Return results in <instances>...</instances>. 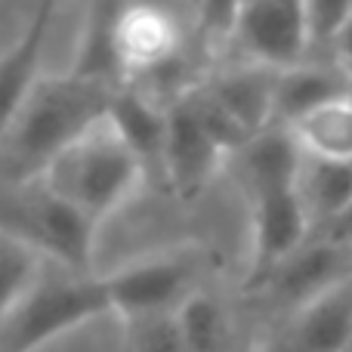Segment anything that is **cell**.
Segmentation results:
<instances>
[{
	"mask_svg": "<svg viewBox=\"0 0 352 352\" xmlns=\"http://www.w3.org/2000/svg\"><path fill=\"white\" fill-rule=\"evenodd\" d=\"M306 158L352 161V96L306 115L291 127Z\"/></svg>",
	"mask_w": 352,
	"mask_h": 352,
	"instance_id": "d6986e66",
	"label": "cell"
},
{
	"mask_svg": "<svg viewBox=\"0 0 352 352\" xmlns=\"http://www.w3.org/2000/svg\"><path fill=\"white\" fill-rule=\"evenodd\" d=\"M109 124L118 130L124 146L140 158L146 173H152V170L164 173L167 133H170V111L164 105L152 102L136 87H121L111 96Z\"/></svg>",
	"mask_w": 352,
	"mask_h": 352,
	"instance_id": "7c38bea8",
	"label": "cell"
},
{
	"mask_svg": "<svg viewBox=\"0 0 352 352\" xmlns=\"http://www.w3.org/2000/svg\"><path fill=\"white\" fill-rule=\"evenodd\" d=\"M53 3L34 6L31 22L25 25L19 41L0 53V140L12 127L16 115L22 111V105L28 102V96L34 93L37 80H41L37 72H41V56L50 25H53Z\"/></svg>",
	"mask_w": 352,
	"mask_h": 352,
	"instance_id": "8fae6325",
	"label": "cell"
},
{
	"mask_svg": "<svg viewBox=\"0 0 352 352\" xmlns=\"http://www.w3.org/2000/svg\"><path fill=\"white\" fill-rule=\"evenodd\" d=\"M115 93L111 87L74 78L72 72L41 78L0 140V182L43 176L74 140L109 118Z\"/></svg>",
	"mask_w": 352,
	"mask_h": 352,
	"instance_id": "6da1fadb",
	"label": "cell"
},
{
	"mask_svg": "<svg viewBox=\"0 0 352 352\" xmlns=\"http://www.w3.org/2000/svg\"><path fill=\"white\" fill-rule=\"evenodd\" d=\"M297 188L306 210H309L312 226H318V235H322L352 204V161L306 158Z\"/></svg>",
	"mask_w": 352,
	"mask_h": 352,
	"instance_id": "ac0fdd59",
	"label": "cell"
},
{
	"mask_svg": "<svg viewBox=\"0 0 352 352\" xmlns=\"http://www.w3.org/2000/svg\"><path fill=\"white\" fill-rule=\"evenodd\" d=\"M118 43L127 72V87L136 78H148L152 72L170 65L182 56V22L173 10L152 3L124 6L118 19Z\"/></svg>",
	"mask_w": 352,
	"mask_h": 352,
	"instance_id": "ba28073f",
	"label": "cell"
},
{
	"mask_svg": "<svg viewBox=\"0 0 352 352\" xmlns=\"http://www.w3.org/2000/svg\"><path fill=\"white\" fill-rule=\"evenodd\" d=\"M349 96H352V93H349Z\"/></svg>",
	"mask_w": 352,
	"mask_h": 352,
	"instance_id": "83f0119b",
	"label": "cell"
},
{
	"mask_svg": "<svg viewBox=\"0 0 352 352\" xmlns=\"http://www.w3.org/2000/svg\"><path fill=\"white\" fill-rule=\"evenodd\" d=\"M179 331L188 352H223L226 346V316L217 300L207 294H192L176 312Z\"/></svg>",
	"mask_w": 352,
	"mask_h": 352,
	"instance_id": "44dd1931",
	"label": "cell"
},
{
	"mask_svg": "<svg viewBox=\"0 0 352 352\" xmlns=\"http://www.w3.org/2000/svg\"><path fill=\"white\" fill-rule=\"evenodd\" d=\"M219 142L201 127L192 105L182 99L170 109V133H167V152H164V179L179 198L192 201L204 192L210 176L217 173L223 161Z\"/></svg>",
	"mask_w": 352,
	"mask_h": 352,
	"instance_id": "9c48e42d",
	"label": "cell"
},
{
	"mask_svg": "<svg viewBox=\"0 0 352 352\" xmlns=\"http://www.w3.org/2000/svg\"><path fill=\"white\" fill-rule=\"evenodd\" d=\"M303 164L306 155L291 127H269L241 148L244 179H248L254 198L297 188Z\"/></svg>",
	"mask_w": 352,
	"mask_h": 352,
	"instance_id": "2e32d148",
	"label": "cell"
},
{
	"mask_svg": "<svg viewBox=\"0 0 352 352\" xmlns=\"http://www.w3.org/2000/svg\"><path fill=\"white\" fill-rule=\"evenodd\" d=\"M124 3H93L87 10L84 31H80L78 56H74L72 74L74 78L93 80V84L121 90L127 87V72L118 43V19Z\"/></svg>",
	"mask_w": 352,
	"mask_h": 352,
	"instance_id": "e0dca14e",
	"label": "cell"
},
{
	"mask_svg": "<svg viewBox=\"0 0 352 352\" xmlns=\"http://www.w3.org/2000/svg\"><path fill=\"white\" fill-rule=\"evenodd\" d=\"M142 176H146V167L124 146L118 130L105 118L80 140H74L47 167L43 179L62 201L78 207L87 219L99 226L130 198Z\"/></svg>",
	"mask_w": 352,
	"mask_h": 352,
	"instance_id": "7a4b0ae2",
	"label": "cell"
},
{
	"mask_svg": "<svg viewBox=\"0 0 352 352\" xmlns=\"http://www.w3.org/2000/svg\"><path fill=\"white\" fill-rule=\"evenodd\" d=\"M352 340V278L297 309L285 352H346Z\"/></svg>",
	"mask_w": 352,
	"mask_h": 352,
	"instance_id": "5bb4252c",
	"label": "cell"
},
{
	"mask_svg": "<svg viewBox=\"0 0 352 352\" xmlns=\"http://www.w3.org/2000/svg\"><path fill=\"white\" fill-rule=\"evenodd\" d=\"M312 219L300 188L254 198V254L250 285H266L300 248L309 244Z\"/></svg>",
	"mask_w": 352,
	"mask_h": 352,
	"instance_id": "52a82bcc",
	"label": "cell"
},
{
	"mask_svg": "<svg viewBox=\"0 0 352 352\" xmlns=\"http://www.w3.org/2000/svg\"><path fill=\"white\" fill-rule=\"evenodd\" d=\"M352 93V74L337 62V65H297L278 72V87H275V121L281 127H294L306 115L324 109L331 102L349 99Z\"/></svg>",
	"mask_w": 352,
	"mask_h": 352,
	"instance_id": "9a60e30c",
	"label": "cell"
},
{
	"mask_svg": "<svg viewBox=\"0 0 352 352\" xmlns=\"http://www.w3.org/2000/svg\"><path fill=\"white\" fill-rule=\"evenodd\" d=\"M346 352H352V340H349V346H346Z\"/></svg>",
	"mask_w": 352,
	"mask_h": 352,
	"instance_id": "4316f807",
	"label": "cell"
},
{
	"mask_svg": "<svg viewBox=\"0 0 352 352\" xmlns=\"http://www.w3.org/2000/svg\"><path fill=\"white\" fill-rule=\"evenodd\" d=\"M238 12L241 3H207L195 10V34L207 47H219L226 41H235L238 34Z\"/></svg>",
	"mask_w": 352,
	"mask_h": 352,
	"instance_id": "cb8c5ba5",
	"label": "cell"
},
{
	"mask_svg": "<svg viewBox=\"0 0 352 352\" xmlns=\"http://www.w3.org/2000/svg\"><path fill=\"white\" fill-rule=\"evenodd\" d=\"M346 278H352V248L316 238L306 248H300L263 287H269L285 303L303 309L306 303L328 294Z\"/></svg>",
	"mask_w": 352,
	"mask_h": 352,
	"instance_id": "30bf717a",
	"label": "cell"
},
{
	"mask_svg": "<svg viewBox=\"0 0 352 352\" xmlns=\"http://www.w3.org/2000/svg\"><path fill=\"white\" fill-rule=\"evenodd\" d=\"M192 275V266L179 256H155V260L133 263L105 278L111 312L127 322L142 316H161V312H179V306L192 297L188 291Z\"/></svg>",
	"mask_w": 352,
	"mask_h": 352,
	"instance_id": "8992f818",
	"label": "cell"
},
{
	"mask_svg": "<svg viewBox=\"0 0 352 352\" xmlns=\"http://www.w3.org/2000/svg\"><path fill=\"white\" fill-rule=\"evenodd\" d=\"M275 87H278V72L250 62L223 78H213L204 90L248 133V140H254L275 124Z\"/></svg>",
	"mask_w": 352,
	"mask_h": 352,
	"instance_id": "4fadbf2b",
	"label": "cell"
},
{
	"mask_svg": "<svg viewBox=\"0 0 352 352\" xmlns=\"http://www.w3.org/2000/svg\"><path fill=\"white\" fill-rule=\"evenodd\" d=\"M105 312H111L105 278H37L0 328V352H34Z\"/></svg>",
	"mask_w": 352,
	"mask_h": 352,
	"instance_id": "277c9868",
	"label": "cell"
},
{
	"mask_svg": "<svg viewBox=\"0 0 352 352\" xmlns=\"http://www.w3.org/2000/svg\"><path fill=\"white\" fill-rule=\"evenodd\" d=\"M235 41L248 50L254 65H266L272 72L303 65V56L309 50L306 3H294V0L241 3Z\"/></svg>",
	"mask_w": 352,
	"mask_h": 352,
	"instance_id": "5b68a950",
	"label": "cell"
},
{
	"mask_svg": "<svg viewBox=\"0 0 352 352\" xmlns=\"http://www.w3.org/2000/svg\"><path fill=\"white\" fill-rule=\"evenodd\" d=\"M318 238H328V241H334V244H346V248H352V204L340 213V219H337L331 229H324Z\"/></svg>",
	"mask_w": 352,
	"mask_h": 352,
	"instance_id": "d4e9b609",
	"label": "cell"
},
{
	"mask_svg": "<svg viewBox=\"0 0 352 352\" xmlns=\"http://www.w3.org/2000/svg\"><path fill=\"white\" fill-rule=\"evenodd\" d=\"M127 352H188L176 312L142 316L127 322Z\"/></svg>",
	"mask_w": 352,
	"mask_h": 352,
	"instance_id": "7402d4cb",
	"label": "cell"
},
{
	"mask_svg": "<svg viewBox=\"0 0 352 352\" xmlns=\"http://www.w3.org/2000/svg\"><path fill=\"white\" fill-rule=\"evenodd\" d=\"M41 278V256L0 232V328Z\"/></svg>",
	"mask_w": 352,
	"mask_h": 352,
	"instance_id": "ffe728a7",
	"label": "cell"
},
{
	"mask_svg": "<svg viewBox=\"0 0 352 352\" xmlns=\"http://www.w3.org/2000/svg\"><path fill=\"white\" fill-rule=\"evenodd\" d=\"M0 232L34 250L41 260H53L74 275H84L96 223L62 201L47 179L37 176L25 182H0Z\"/></svg>",
	"mask_w": 352,
	"mask_h": 352,
	"instance_id": "3957f363",
	"label": "cell"
},
{
	"mask_svg": "<svg viewBox=\"0 0 352 352\" xmlns=\"http://www.w3.org/2000/svg\"><path fill=\"white\" fill-rule=\"evenodd\" d=\"M352 16V3L346 0H316L306 3V28H309V47L331 43L334 47L343 25Z\"/></svg>",
	"mask_w": 352,
	"mask_h": 352,
	"instance_id": "603a6c76",
	"label": "cell"
},
{
	"mask_svg": "<svg viewBox=\"0 0 352 352\" xmlns=\"http://www.w3.org/2000/svg\"><path fill=\"white\" fill-rule=\"evenodd\" d=\"M334 50H337V59H340V65L352 74V16H349V22L343 25V31H340V37H337Z\"/></svg>",
	"mask_w": 352,
	"mask_h": 352,
	"instance_id": "484cf974",
	"label": "cell"
}]
</instances>
